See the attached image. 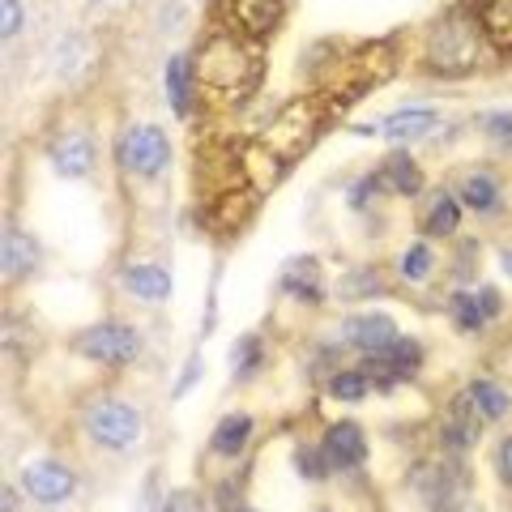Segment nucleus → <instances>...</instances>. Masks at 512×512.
Listing matches in <instances>:
<instances>
[{"mask_svg": "<svg viewBox=\"0 0 512 512\" xmlns=\"http://www.w3.org/2000/svg\"><path fill=\"white\" fill-rule=\"evenodd\" d=\"M192 82L210 107L231 111L248 103L256 82H261V52L235 35H214L192 56Z\"/></svg>", "mask_w": 512, "mask_h": 512, "instance_id": "obj_1", "label": "nucleus"}, {"mask_svg": "<svg viewBox=\"0 0 512 512\" xmlns=\"http://www.w3.org/2000/svg\"><path fill=\"white\" fill-rule=\"evenodd\" d=\"M320 120H325V103H320L316 94H308V99H295V103H286L278 116L261 128L256 146L274 158L278 167H286V163H295L299 154H308V146L320 133Z\"/></svg>", "mask_w": 512, "mask_h": 512, "instance_id": "obj_2", "label": "nucleus"}, {"mask_svg": "<svg viewBox=\"0 0 512 512\" xmlns=\"http://www.w3.org/2000/svg\"><path fill=\"white\" fill-rule=\"evenodd\" d=\"M478 60V30L466 13H448L427 35V64L436 73H466Z\"/></svg>", "mask_w": 512, "mask_h": 512, "instance_id": "obj_3", "label": "nucleus"}, {"mask_svg": "<svg viewBox=\"0 0 512 512\" xmlns=\"http://www.w3.org/2000/svg\"><path fill=\"white\" fill-rule=\"evenodd\" d=\"M120 158H124V167L133 175H146V180H154V175L167 167V158H171V146H167L163 128H154V124L133 128V133L120 141Z\"/></svg>", "mask_w": 512, "mask_h": 512, "instance_id": "obj_4", "label": "nucleus"}, {"mask_svg": "<svg viewBox=\"0 0 512 512\" xmlns=\"http://www.w3.org/2000/svg\"><path fill=\"white\" fill-rule=\"evenodd\" d=\"M86 431L107 448H128L141 436V419H137V410L124 402H99L86 414Z\"/></svg>", "mask_w": 512, "mask_h": 512, "instance_id": "obj_5", "label": "nucleus"}, {"mask_svg": "<svg viewBox=\"0 0 512 512\" xmlns=\"http://www.w3.org/2000/svg\"><path fill=\"white\" fill-rule=\"evenodd\" d=\"M137 346L141 342L128 325H94L86 338L77 342V350L94 363H128V359H137Z\"/></svg>", "mask_w": 512, "mask_h": 512, "instance_id": "obj_6", "label": "nucleus"}, {"mask_svg": "<svg viewBox=\"0 0 512 512\" xmlns=\"http://www.w3.org/2000/svg\"><path fill=\"white\" fill-rule=\"evenodd\" d=\"M419 487H423V500L436 508V512H448L461 504L466 495V478H461L457 461H431L427 470H419Z\"/></svg>", "mask_w": 512, "mask_h": 512, "instance_id": "obj_7", "label": "nucleus"}, {"mask_svg": "<svg viewBox=\"0 0 512 512\" xmlns=\"http://www.w3.org/2000/svg\"><path fill=\"white\" fill-rule=\"evenodd\" d=\"M320 453H325L329 466H338V470L359 466V461L367 457L363 427H359V423H333V427L325 431V444H320Z\"/></svg>", "mask_w": 512, "mask_h": 512, "instance_id": "obj_8", "label": "nucleus"}, {"mask_svg": "<svg viewBox=\"0 0 512 512\" xmlns=\"http://www.w3.org/2000/svg\"><path fill=\"white\" fill-rule=\"evenodd\" d=\"M26 491L35 495L39 504H64L73 495V474L60 466V461H35L26 470Z\"/></svg>", "mask_w": 512, "mask_h": 512, "instance_id": "obj_9", "label": "nucleus"}, {"mask_svg": "<svg viewBox=\"0 0 512 512\" xmlns=\"http://www.w3.org/2000/svg\"><path fill=\"white\" fill-rule=\"evenodd\" d=\"M346 338L363 346V350H372V355H380L384 346H393L397 342V325H393V316H355V320H346Z\"/></svg>", "mask_w": 512, "mask_h": 512, "instance_id": "obj_10", "label": "nucleus"}, {"mask_svg": "<svg viewBox=\"0 0 512 512\" xmlns=\"http://www.w3.org/2000/svg\"><path fill=\"white\" fill-rule=\"evenodd\" d=\"M436 128V111H423V107H406V111H393L376 133L389 137V141H414V137H427Z\"/></svg>", "mask_w": 512, "mask_h": 512, "instance_id": "obj_11", "label": "nucleus"}, {"mask_svg": "<svg viewBox=\"0 0 512 512\" xmlns=\"http://www.w3.org/2000/svg\"><path fill=\"white\" fill-rule=\"evenodd\" d=\"M282 286H286V295L308 299V303L325 299V286H320V265L312 261V256H295V261L286 265V274H282Z\"/></svg>", "mask_w": 512, "mask_h": 512, "instance_id": "obj_12", "label": "nucleus"}, {"mask_svg": "<svg viewBox=\"0 0 512 512\" xmlns=\"http://www.w3.org/2000/svg\"><path fill=\"white\" fill-rule=\"evenodd\" d=\"M282 5L286 0H235V22L248 30V35H269V30L278 26V18H282Z\"/></svg>", "mask_w": 512, "mask_h": 512, "instance_id": "obj_13", "label": "nucleus"}, {"mask_svg": "<svg viewBox=\"0 0 512 512\" xmlns=\"http://www.w3.org/2000/svg\"><path fill=\"white\" fill-rule=\"evenodd\" d=\"M478 26L495 47L512 52V0H478Z\"/></svg>", "mask_w": 512, "mask_h": 512, "instance_id": "obj_14", "label": "nucleus"}, {"mask_svg": "<svg viewBox=\"0 0 512 512\" xmlns=\"http://www.w3.org/2000/svg\"><path fill=\"white\" fill-rule=\"evenodd\" d=\"M52 167L60 175H69V180H77V175H86L94 167V146L90 137H60L56 150H52Z\"/></svg>", "mask_w": 512, "mask_h": 512, "instance_id": "obj_15", "label": "nucleus"}, {"mask_svg": "<svg viewBox=\"0 0 512 512\" xmlns=\"http://www.w3.org/2000/svg\"><path fill=\"white\" fill-rule=\"evenodd\" d=\"M478 423H483V414L474 410L470 393L461 397V402H453V410H448V423H444V440L448 448H470L478 440Z\"/></svg>", "mask_w": 512, "mask_h": 512, "instance_id": "obj_16", "label": "nucleus"}, {"mask_svg": "<svg viewBox=\"0 0 512 512\" xmlns=\"http://www.w3.org/2000/svg\"><path fill=\"white\" fill-rule=\"evenodd\" d=\"M419 359H423L419 342H402V338H397L393 346L380 350V359H376L372 367L380 372V380H402V376H410L414 367H419Z\"/></svg>", "mask_w": 512, "mask_h": 512, "instance_id": "obj_17", "label": "nucleus"}, {"mask_svg": "<svg viewBox=\"0 0 512 512\" xmlns=\"http://www.w3.org/2000/svg\"><path fill=\"white\" fill-rule=\"evenodd\" d=\"M124 282H128V291L146 303H163L171 295V278H167V269H158V265H133L124 274Z\"/></svg>", "mask_w": 512, "mask_h": 512, "instance_id": "obj_18", "label": "nucleus"}, {"mask_svg": "<svg viewBox=\"0 0 512 512\" xmlns=\"http://www.w3.org/2000/svg\"><path fill=\"white\" fill-rule=\"evenodd\" d=\"M35 256H39V248H35V239H30L26 231H18V227H9V231H5V278H22V274H30Z\"/></svg>", "mask_w": 512, "mask_h": 512, "instance_id": "obj_19", "label": "nucleus"}, {"mask_svg": "<svg viewBox=\"0 0 512 512\" xmlns=\"http://www.w3.org/2000/svg\"><path fill=\"white\" fill-rule=\"evenodd\" d=\"M470 402H474V410L483 414V419H504L508 414V393L500 389V384H491V380H474L470 384Z\"/></svg>", "mask_w": 512, "mask_h": 512, "instance_id": "obj_20", "label": "nucleus"}, {"mask_svg": "<svg viewBox=\"0 0 512 512\" xmlns=\"http://www.w3.org/2000/svg\"><path fill=\"white\" fill-rule=\"evenodd\" d=\"M384 180H389L397 192H406V197H414V192L423 188V175H419V167H414L410 154H393L389 163H384Z\"/></svg>", "mask_w": 512, "mask_h": 512, "instance_id": "obj_21", "label": "nucleus"}, {"mask_svg": "<svg viewBox=\"0 0 512 512\" xmlns=\"http://www.w3.org/2000/svg\"><path fill=\"white\" fill-rule=\"evenodd\" d=\"M248 431H252V419H248V414H231V419H222V423H218V431H214V448H218V453H227V457H235L239 448H244Z\"/></svg>", "mask_w": 512, "mask_h": 512, "instance_id": "obj_22", "label": "nucleus"}, {"mask_svg": "<svg viewBox=\"0 0 512 512\" xmlns=\"http://www.w3.org/2000/svg\"><path fill=\"white\" fill-rule=\"evenodd\" d=\"M188 73H192V64L184 56H175L167 64V94H171V111H175V116H184V111H188Z\"/></svg>", "mask_w": 512, "mask_h": 512, "instance_id": "obj_23", "label": "nucleus"}, {"mask_svg": "<svg viewBox=\"0 0 512 512\" xmlns=\"http://www.w3.org/2000/svg\"><path fill=\"white\" fill-rule=\"evenodd\" d=\"M461 201L474 205V210H491V205L500 201V184H495L491 175H470V180L461 184Z\"/></svg>", "mask_w": 512, "mask_h": 512, "instance_id": "obj_24", "label": "nucleus"}, {"mask_svg": "<svg viewBox=\"0 0 512 512\" xmlns=\"http://www.w3.org/2000/svg\"><path fill=\"white\" fill-rule=\"evenodd\" d=\"M457 222H461V205L453 197H436V205H431V214H427V231L431 235H453Z\"/></svg>", "mask_w": 512, "mask_h": 512, "instance_id": "obj_25", "label": "nucleus"}, {"mask_svg": "<svg viewBox=\"0 0 512 512\" xmlns=\"http://www.w3.org/2000/svg\"><path fill=\"white\" fill-rule=\"evenodd\" d=\"M453 320L461 329H483V308H478V295L474 291H457L453 295Z\"/></svg>", "mask_w": 512, "mask_h": 512, "instance_id": "obj_26", "label": "nucleus"}, {"mask_svg": "<svg viewBox=\"0 0 512 512\" xmlns=\"http://www.w3.org/2000/svg\"><path fill=\"white\" fill-rule=\"evenodd\" d=\"M367 384H372V380H367L363 372H338L329 380V393L338 397V402H359V397L367 393Z\"/></svg>", "mask_w": 512, "mask_h": 512, "instance_id": "obj_27", "label": "nucleus"}, {"mask_svg": "<svg viewBox=\"0 0 512 512\" xmlns=\"http://www.w3.org/2000/svg\"><path fill=\"white\" fill-rule=\"evenodd\" d=\"M402 274H406L410 282H423V278L431 274V248H427V244H414V248L406 252V261H402Z\"/></svg>", "mask_w": 512, "mask_h": 512, "instance_id": "obj_28", "label": "nucleus"}, {"mask_svg": "<svg viewBox=\"0 0 512 512\" xmlns=\"http://www.w3.org/2000/svg\"><path fill=\"white\" fill-rule=\"evenodd\" d=\"M256 363H261V342H256V338H244V342L235 346V376H248Z\"/></svg>", "mask_w": 512, "mask_h": 512, "instance_id": "obj_29", "label": "nucleus"}, {"mask_svg": "<svg viewBox=\"0 0 512 512\" xmlns=\"http://www.w3.org/2000/svg\"><path fill=\"white\" fill-rule=\"evenodd\" d=\"M0 5H5V22H0V35L13 39V35L22 30V5H18V0H0Z\"/></svg>", "mask_w": 512, "mask_h": 512, "instance_id": "obj_30", "label": "nucleus"}, {"mask_svg": "<svg viewBox=\"0 0 512 512\" xmlns=\"http://www.w3.org/2000/svg\"><path fill=\"white\" fill-rule=\"evenodd\" d=\"M167 512H205V504H201V495H192V491H175L167 500Z\"/></svg>", "mask_w": 512, "mask_h": 512, "instance_id": "obj_31", "label": "nucleus"}, {"mask_svg": "<svg viewBox=\"0 0 512 512\" xmlns=\"http://www.w3.org/2000/svg\"><path fill=\"white\" fill-rule=\"evenodd\" d=\"M478 308H483V316H495V312H500V295H495L491 291V286H478Z\"/></svg>", "mask_w": 512, "mask_h": 512, "instance_id": "obj_32", "label": "nucleus"}, {"mask_svg": "<svg viewBox=\"0 0 512 512\" xmlns=\"http://www.w3.org/2000/svg\"><path fill=\"white\" fill-rule=\"evenodd\" d=\"M491 133L512 137V111H500V116H491Z\"/></svg>", "mask_w": 512, "mask_h": 512, "instance_id": "obj_33", "label": "nucleus"}, {"mask_svg": "<svg viewBox=\"0 0 512 512\" xmlns=\"http://www.w3.org/2000/svg\"><path fill=\"white\" fill-rule=\"evenodd\" d=\"M500 474L508 478V483H512V440L500 448Z\"/></svg>", "mask_w": 512, "mask_h": 512, "instance_id": "obj_34", "label": "nucleus"}, {"mask_svg": "<svg viewBox=\"0 0 512 512\" xmlns=\"http://www.w3.org/2000/svg\"><path fill=\"white\" fill-rule=\"evenodd\" d=\"M5 512H13V487H5Z\"/></svg>", "mask_w": 512, "mask_h": 512, "instance_id": "obj_35", "label": "nucleus"}, {"mask_svg": "<svg viewBox=\"0 0 512 512\" xmlns=\"http://www.w3.org/2000/svg\"><path fill=\"white\" fill-rule=\"evenodd\" d=\"M504 269H508V278H512V252H504Z\"/></svg>", "mask_w": 512, "mask_h": 512, "instance_id": "obj_36", "label": "nucleus"}]
</instances>
